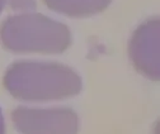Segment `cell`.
I'll return each mask as SVG.
<instances>
[{
	"label": "cell",
	"instance_id": "cell-4",
	"mask_svg": "<svg viewBox=\"0 0 160 134\" xmlns=\"http://www.w3.org/2000/svg\"><path fill=\"white\" fill-rule=\"evenodd\" d=\"M159 18H154L140 25L128 44V54L133 67L152 81L160 79L159 66Z\"/></svg>",
	"mask_w": 160,
	"mask_h": 134
},
{
	"label": "cell",
	"instance_id": "cell-1",
	"mask_svg": "<svg viewBox=\"0 0 160 134\" xmlns=\"http://www.w3.org/2000/svg\"><path fill=\"white\" fill-rule=\"evenodd\" d=\"M4 86L15 99L50 101L72 98L82 91L80 76L69 66L56 62L19 61L10 65Z\"/></svg>",
	"mask_w": 160,
	"mask_h": 134
},
{
	"label": "cell",
	"instance_id": "cell-2",
	"mask_svg": "<svg viewBox=\"0 0 160 134\" xmlns=\"http://www.w3.org/2000/svg\"><path fill=\"white\" fill-rule=\"evenodd\" d=\"M3 46L14 53L60 54L71 44L68 25L39 13L8 16L0 27Z\"/></svg>",
	"mask_w": 160,
	"mask_h": 134
},
{
	"label": "cell",
	"instance_id": "cell-8",
	"mask_svg": "<svg viewBox=\"0 0 160 134\" xmlns=\"http://www.w3.org/2000/svg\"><path fill=\"white\" fill-rule=\"evenodd\" d=\"M5 3H7V0H0V13L3 12V9L5 7Z\"/></svg>",
	"mask_w": 160,
	"mask_h": 134
},
{
	"label": "cell",
	"instance_id": "cell-6",
	"mask_svg": "<svg viewBox=\"0 0 160 134\" xmlns=\"http://www.w3.org/2000/svg\"><path fill=\"white\" fill-rule=\"evenodd\" d=\"M12 9L18 10H31L36 8V0H9Z\"/></svg>",
	"mask_w": 160,
	"mask_h": 134
},
{
	"label": "cell",
	"instance_id": "cell-7",
	"mask_svg": "<svg viewBox=\"0 0 160 134\" xmlns=\"http://www.w3.org/2000/svg\"><path fill=\"white\" fill-rule=\"evenodd\" d=\"M0 134H5V124H4V117L2 109H0Z\"/></svg>",
	"mask_w": 160,
	"mask_h": 134
},
{
	"label": "cell",
	"instance_id": "cell-3",
	"mask_svg": "<svg viewBox=\"0 0 160 134\" xmlns=\"http://www.w3.org/2000/svg\"><path fill=\"white\" fill-rule=\"evenodd\" d=\"M12 119L21 134H78L79 118L70 108L31 109L19 106Z\"/></svg>",
	"mask_w": 160,
	"mask_h": 134
},
{
	"label": "cell",
	"instance_id": "cell-5",
	"mask_svg": "<svg viewBox=\"0 0 160 134\" xmlns=\"http://www.w3.org/2000/svg\"><path fill=\"white\" fill-rule=\"evenodd\" d=\"M112 0H42L51 10L71 18H87L102 13Z\"/></svg>",
	"mask_w": 160,
	"mask_h": 134
}]
</instances>
